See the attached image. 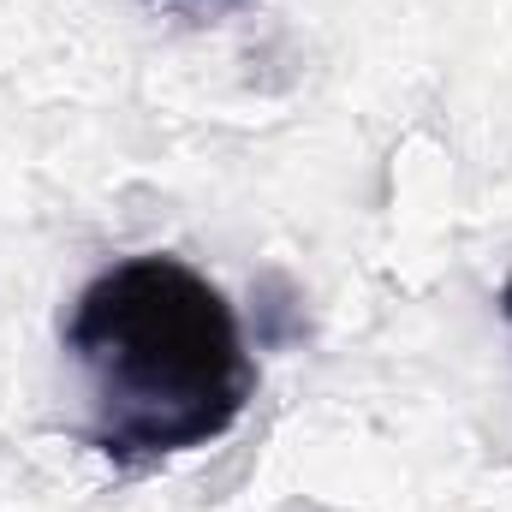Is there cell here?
Here are the masks:
<instances>
[{
    "mask_svg": "<svg viewBox=\"0 0 512 512\" xmlns=\"http://www.w3.org/2000/svg\"><path fill=\"white\" fill-rule=\"evenodd\" d=\"M66 352L90 387V441L114 465H155L221 441L256 393L227 292L179 256L102 268L72 304Z\"/></svg>",
    "mask_w": 512,
    "mask_h": 512,
    "instance_id": "1",
    "label": "cell"
},
{
    "mask_svg": "<svg viewBox=\"0 0 512 512\" xmlns=\"http://www.w3.org/2000/svg\"><path fill=\"white\" fill-rule=\"evenodd\" d=\"M501 316H507V322H512V280H507V286H501Z\"/></svg>",
    "mask_w": 512,
    "mask_h": 512,
    "instance_id": "2",
    "label": "cell"
}]
</instances>
